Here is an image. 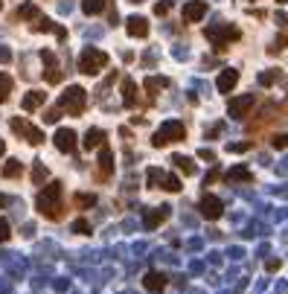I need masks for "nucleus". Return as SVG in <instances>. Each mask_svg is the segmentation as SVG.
<instances>
[{"mask_svg":"<svg viewBox=\"0 0 288 294\" xmlns=\"http://www.w3.org/2000/svg\"><path fill=\"white\" fill-rule=\"evenodd\" d=\"M61 195H64V187L61 181H50L38 195H35V210L44 216L47 222H61L64 219V204H61Z\"/></svg>","mask_w":288,"mask_h":294,"instance_id":"f257e3e1","label":"nucleus"},{"mask_svg":"<svg viewBox=\"0 0 288 294\" xmlns=\"http://www.w3.org/2000/svg\"><path fill=\"white\" fill-rule=\"evenodd\" d=\"M85 105H88V91L79 88V85H70L67 91L58 96V108L64 114H70V117H79L81 111H85Z\"/></svg>","mask_w":288,"mask_h":294,"instance_id":"f03ea898","label":"nucleus"},{"mask_svg":"<svg viewBox=\"0 0 288 294\" xmlns=\"http://www.w3.org/2000/svg\"><path fill=\"white\" fill-rule=\"evenodd\" d=\"M105 67H108V53H102V50H96V47H85L79 53V70L85 76H96Z\"/></svg>","mask_w":288,"mask_h":294,"instance_id":"7ed1b4c3","label":"nucleus"},{"mask_svg":"<svg viewBox=\"0 0 288 294\" xmlns=\"http://www.w3.org/2000/svg\"><path fill=\"white\" fill-rule=\"evenodd\" d=\"M186 137V129H184V122H163L160 129L151 134V146L154 149H163V146H169V143H181Z\"/></svg>","mask_w":288,"mask_h":294,"instance_id":"20e7f679","label":"nucleus"},{"mask_svg":"<svg viewBox=\"0 0 288 294\" xmlns=\"http://www.w3.org/2000/svg\"><path fill=\"white\" fill-rule=\"evenodd\" d=\"M9 129L15 131L18 137H23L29 146H41V143H44V131L38 129V125H32L29 119H23V117H12L9 119Z\"/></svg>","mask_w":288,"mask_h":294,"instance_id":"39448f33","label":"nucleus"},{"mask_svg":"<svg viewBox=\"0 0 288 294\" xmlns=\"http://www.w3.org/2000/svg\"><path fill=\"white\" fill-rule=\"evenodd\" d=\"M204 35L216 44V50H224L230 41H239V38H242V29L233 26V24H221V26H210Z\"/></svg>","mask_w":288,"mask_h":294,"instance_id":"423d86ee","label":"nucleus"},{"mask_svg":"<svg viewBox=\"0 0 288 294\" xmlns=\"http://www.w3.org/2000/svg\"><path fill=\"white\" fill-rule=\"evenodd\" d=\"M41 61H44V82L47 85H58L61 82V64H58L53 50H41Z\"/></svg>","mask_w":288,"mask_h":294,"instance_id":"0eeeda50","label":"nucleus"},{"mask_svg":"<svg viewBox=\"0 0 288 294\" xmlns=\"http://www.w3.org/2000/svg\"><path fill=\"white\" fill-rule=\"evenodd\" d=\"M198 210H201V216L207 219V222H216V219H221V213H224V204H221L219 195H201V201H198Z\"/></svg>","mask_w":288,"mask_h":294,"instance_id":"6e6552de","label":"nucleus"},{"mask_svg":"<svg viewBox=\"0 0 288 294\" xmlns=\"http://www.w3.org/2000/svg\"><path fill=\"white\" fill-rule=\"evenodd\" d=\"M256 105V96L254 94H244L242 99H230V105H227V114L233 119H248L251 117V111Z\"/></svg>","mask_w":288,"mask_h":294,"instance_id":"1a4fd4ad","label":"nucleus"},{"mask_svg":"<svg viewBox=\"0 0 288 294\" xmlns=\"http://www.w3.org/2000/svg\"><path fill=\"white\" fill-rule=\"evenodd\" d=\"M111 175H114V154L105 143L99 149V160H96V181H111Z\"/></svg>","mask_w":288,"mask_h":294,"instance_id":"9d476101","label":"nucleus"},{"mask_svg":"<svg viewBox=\"0 0 288 294\" xmlns=\"http://www.w3.org/2000/svg\"><path fill=\"white\" fill-rule=\"evenodd\" d=\"M53 143H56V149L58 152H64V154H73L76 152V131L73 129H58L56 131V137H53Z\"/></svg>","mask_w":288,"mask_h":294,"instance_id":"9b49d317","label":"nucleus"},{"mask_svg":"<svg viewBox=\"0 0 288 294\" xmlns=\"http://www.w3.org/2000/svg\"><path fill=\"white\" fill-rule=\"evenodd\" d=\"M207 15V3L204 0H189L184 6V24H198Z\"/></svg>","mask_w":288,"mask_h":294,"instance_id":"f8f14e48","label":"nucleus"},{"mask_svg":"<svg viewBox=\"0 0 288 294\" xmlns=\"http://www.w3.org/2000/svg\"><path fill=\"white\" fill-rule=\"evenodd\" d=\"M29 29H32V32H56V35L61 38V41L67 38V29L56 26L53 21H50V18H44V15H38V18H35V24H29Z\"/></svg>","mask_w":288,"mask_h":294,"instance_id":"ddd939ff","label":"nucleus"},{"mask_svg":"<svg viewBox=\"0 0 288 294\" xmlns=\"http://www.w3.org/2000/svg\"><path fill=\"white\" fill-rule=\"evenodd\" d=\"M126 32L131 38H146V35H149V21L140 18V15H131V18L126 21Z\"/></svg>","mask_w":288,"mask_h":294,"instance_id":"4468645a","label":"nucleus"},{"mask_svg":"<svg viewBox=\"0 0 288 294\" xmlns=\"http://www.w3.org/2000/svg\"><path fill=\"white\" fill-rule=\"evenodd\" d=\"M119 94H122V105L126 108H134V105H140V99H137V85H134V79H122L119 82Z\"/></svg>","mask_w":288,"mask_h":294,"instance_id":"2eb2a0df","label":"nucleus"},{"mask_svg":"<svg viewBox=\"0 0 288 294\" xmlns=\"http://www.w3.org/2000/svg\"><path fill=\"white\" fill-rule=\"evenodd\" d=\"M239 85V70H233V67H227V70L219 73V82H216V88H219V94H230L233 88Z\"/></svg>","mask_w":288,"mask_h":294,"instance_id":"dca6fc26","label":"nucleus"},{"mask_svg":"<svg viewBox=\"0 0 288 294\" xmlns=\"http://www.w3.org/2000/svg\"><path fill=\"white\" fill-rule=\"evenodd\" d=\"M166 274H160V271H146V277H143V285H146V291H163L166 288Z\"/></svg>","mask_w":288,"mask_h":294,"instance_id":"f3484780","label":"nucleus"},{"mask_svg":"<svg viewBox=\"0 0 288 294\" xmlns=\"http://www.w3.org/2000/svg\"><path fill=\"white\" fill-rule=\"evenodd\" d=\"M169 216H172V210H169L166 204H160V207H154V213H146V219H143V222H146V227H149V230H154V227H160V224L166 222Z\"/></svg>","mask_w":288,"mask_h":294,"instance_id":"a211bd4d","label":"nucleus"},{"mask_svg":"<svg viewBox=\"0 0 288 294\" xmlns=\"http://www.w3.org/2000/svg\"><path fill=\"white\" fill-rule=\"evenodd\" d=\"M105 143H108V134H105L102 129H88V134H85V140H81V146L91 152V149H102Z\"/></svg>","mask_w":288,"mask_h":294,"instance_id":"6ab92c4d","label":"nucleus"},{"mask_svg":"<svg viewBox=\"0 0 288 294\" xmlns=\"http://www.w3.org/2000/svg\"><path fill=\"white\" fill-rule=\"evenodd\" d=\"M44 102H47V94H44V91H29V94L23 96L21 108H23V111H38Z\"/></svg>","mask_w":288,"mask_h":294,"instance_id":"aec40b11","label":"nucleus"},{"mask_svg":"<svg viewBox=\"0 0 288 294\" xmlns=\"http://www.w3.org/2000/svg\"><path fill=\"white\" fill-rule=\"evenodd\" d=\"M93 204H96V195L93 192H76L73 195V207L76 210H91Z\"/></svg>","mask_w":288,"mask_h":294,"instance_id":"412c9836","label":"nucleus"},{"mask_svg":"<svg viewBox=\"0 0 288 294\" xmlns=\"http://www.w3.org/2000/svg\"><path fill=\"white\" fill-rule=\"evenodd\" d=\"M169 79H166V76H149V79H146V94H157V91H163V88H169Z\"/></svg>","mask_w":288,"mask_h":294,"instance_id":"4be33fe9","label":"nucleus"},{"mask_svg":"<svg viewBox=\"0 0 288 294\" xmlns=\"http://www.w3.org/2000/svg\"><path fill=\"white\" fill-rule=\"evenodd\" d=\"M108 9V0H81V12L85 15H102Z\"/></svg>","mask_w":288,"mask_h":294,"instance_id":"5701e85b","label":"nucleus"},{"mask_svg":"<svg viewBox=\"0 0 288 294\" xmlns=\"http://www.w3.org/2000/svg\"><path fill=\"white\" fill-rule=\"evenodd\" d=\"M0 175L6 178V181H12V178H21L23 175V163L21 160H6V166H3V172Z\"/></svg>","mask_w":288,"mask_h":294,"instance_id":"b1692460","label":"nucleus"},{"mask_svg":"<svg viewBox=\"0 0 288 294\" xmlns=\"http://www.w3.org/2000/svg\"><path fill=\"white\" fill-rule=\"evenodd\" d=\"M224 178H227L230 184H239V181H248V184H251V181H254V175H251L244 166H236V169H230V172H227Z\"/></svg>","mask_w":288,"mask_h":294,"instance_id":"393cba45","label":"nucleus"},{"mask_svg":"<svg viewBox=\"0 0 288 294\" xmlns=\"http://www.w3.org/2000/svg\"><path fill=\"white\" fill-rule=\"evenodd\" d=\"M12 88H15V79H12L9 73H0V102H6V99H9Z\"/></svg>","mask_w":288,"mask_h":294,"instance_id":"a878e982","label":"nucleus"},{"mask_svg":"<svg viewBox=\"0 0 288 294\" xmlns=\"http://www.w3.org/2000/svg\"><path fill=\"white\" fill-rule=\"evenodd\" d=\"M160 189H166V192H181V181H178V178L175 175H169V172H166V175H163V181H160Z\"/></svg>","mask_w":288,"mask_h":294,"instance_id":"bb28decb","label":"nucleus"},{"mask_svg":"<svg viewBox=\"0 0 288 294\" xmlns=\"http://www.w3.org/2000/svg\"><path fill=\"white\" fill-rule=\"evenodd\" d=\"M38 6H35V3H23L21 9H18V18H23V21H35V18H38Z\"/></svg>","mask_w":288,"mask_h":294,"instance_id":"cd10ccee","label":"nucleus"},{"mask_svg":"<svg viewBox=\"0 0 288 294\" xmlns=\"http://www.w3.org/2000/svg\"><path fill=\"white\" fill-rule=\"evenodd\" d=\"M47 178H50L47 166H44V163H35V166H32V184H35V187H41Z\"/></svg>","mask_w":288,"mask_h":294,"instance_id":"c85d7f7f","label":"nucleus"},{"mask_svg":"<svg viewBox=\"0 0 288 294\" xmlns=\"http://www.w3.org/2000/svg\"><path fill=\"white\" fill-rule=\"evenodd\" d=\"M172 163L178 166L184 175H192V172H195V166H192V160H189V157H181V154H178V157H172Z\"/></svg>","mask_w":288,"mask_h":294,"instance_id":"c756f323","label":"nucleus"},{"mask_svg":"<svg viewBox=\"0 0 288 294\" xmlns=\"http://www.w3.org/2000/svg\"><path fill=\"white\" fill-rule=\"evenodd\" d=\"M277 79H282V73H279V70H268V73H259V85H265V88H268V85H274V82H277Z\"/></svg>","mask_w":288,"mask_h":294,"instance_id":"7c9ffc66","label":"nucleus"},{"mask_svg":"<svg viewBox=\"0 0 288 294\" xmlns=\"http://www.w3.org/2000/svg\"><path fill=\"white\" fill-rule=\"evenodd\" d=\"M73 233L88 236L91 233V222H88V219H76V222H73Z\"/></svg>","mask_w":288,"mask_h":294,"instance_id":"2f4dec72","label":"nucleus"},{"mask_svg":"<svg viewBox=\"0 0 288 294\" xmlns=\"http://www.w3.org/2000/svg\"><path fill=\"white\" fill-rule=\"evenodd\" d=\"M9 236H12V224L0 216V245H3V242H9Z\"/></svg>","mask_w":288,"mask_h":294,"instance_id":"473e14b6","label":"nucleus"},{"mask_svg":"<svg viewBox=\"0 0 288 294\" xmlns=\"http://www.w3.org/2000/svg\"><path fill=\"white\" fill-rule=\"evenodd\" d=\"M61 114H64V111H61V108H50V111H47L44 114V122H58V119H61Z\"/></svg>","mask_w":288,"mask_h":294,"instance_id":"72a5a7b5","label":"nucleus"},{"mask_svg":"<svg viewBox=\"0 0 288 294\" xmlns=\"http://www.w3.org/2000/svg\"><path fill=\"white\" fill-rule=\"evenodd\" d=\"M288 146V134H277L274 137V149H285Z\"/></svg>","mask_w":288,"mask_h":294,"instance_id":"f704fd0d","label":"nucleus"},{"mask_svg":"<svg viewBox=\"0 0 288 294\" xmlns=\"http://www.w3.org/2000/svg\"><path fill=\"white\" fill-rule=\"evenodd\" d=\"M169 6H172V0H160V3L154 6V12H157V15H166V12H169Z\"/></svg>","mask_w":288,"mask_h":294,"instance_id":"c9c22d12","label":"nucleus"},{"mask_svg":"<svg viewBox=\"0 0 288 294\" xmlns=\"http://www.w3.org/2000/svg\"><path fill=\"white\" fill-rule=\"evenodd\" d=\"M265 268H268V271H279V268H282V259H268Z\"/></svg>","mask_w":288,"mask_h":294,"instance_id":"e433bc0d","label":"nucleus"},{"mask_svg":"<svg viewBox=\"0 0 288 294\" xmlns=\"http://www.w3.org/2000/svg\"><path fill=\"white\" fill-rule=\"evenodd\" d=\"M248 149H251V143H236V146H230V152H248Z\"/></svg>","mask_w":288,"mask_h":294,"instance_id":"4c0bfd02","label":"nucleus"},{"mask_svg":"<svg viewBox=\"0 0 288 294\" xmlns=\"http://www.w3.org/2000/svg\"><path fill=\"white\" fill-rule=\"evenodd\" d=\"M216 178H219V172H216V169H213V172H210V175L204 178V184H213V181H216Z\"/></svg>","mask_w":288,"mask_h":294,"instance_id":"58836bf2","label":"nucleus"},{"mask_svg":"<svg viewBox=\"0 0 288 294\" xmlns=\"http://www.w3.org/2000/svg\"><path fill=\"white\" fill-rule=\"evenodd\" d=\"M12 59V53H9V50H0V61H9Z\"/></svg>","mask_w":288,"mask_h":294,"instance_id":"ea45409f","label":"nucleus"},{"mask_svg":"<svg viewBox=\"0 0 288 294\" xmlns=\"http://www.w3.org/2000/svg\"><path fill=\"white\" fill-rule=\"evenodd\" d=\"M6 204H9V198H6V195H0V210H3Z\"/></svg>","mask_w":288,"mask_h":294,"instance_id":"a19ab883","label":"nucleus"},{"mask_svg":"<svg viewBox=\"0 0 288 294\" xmlns=\"http://www.w3.org/2000/svg\"><path fill=\"white\" fill-rule=\"evenodd\" d=\"M3 154H6V143L0 140V157H3Z\"/></svg>","mask_w":288,"mask_h":294,"instance_id":"79ce46f5","label":"nucleus"},{"mask_svg":"<svg viewBox=\"0 0 288 294\" xmlns=\"http://www.w3.org/2000/svg\"><path fill=\"white\" fill-rule=\"evenodd\" d=\"M277 3H288V0H277Z\"/></svg>","mask_w":288,"mask_h":294,"instance_id":"37998d69","label":"nucleus"},{"mask_svg":"<svg viewBox=\"0 0 288 294\" xmlns=\"http://www.w3.org/2000/svg\"><path fill=\"white\" fill-rule=\"evenodd\" d=\"M0 9H3V0H0Z\"/></svg>","mask_w":288,"mask_h":294,"instance_id":"c03bdc74","label":"nucleus"},{"mask_svg":"<svg viewBox=\"0 0 288 294\" xmlns=\"http://www.w3.org/2000/svg\"><path fill=\"white\" fill-rule=\"evenodd\" d=\"M134 3H143V0H134Z\"/></svg>","mask_w":288,"mask_h":294,"instance_id":"a18cd8bd","label":"nucleus"}]
</instances>
